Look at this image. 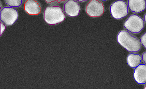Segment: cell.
<instances>
[{
    "instance_id": "obj_1",
    "label": "cell",
    "mask_w": 146,
    "mask_h": 89,
    "mask_svg": "<svg viewBox=\"0 0 146 89\" xmlns=\"http://www.w3.org/2000/svg\"><path fill=\"white\" fill-rule=\"evenodd\" d=\"M117 41L129 52L135 53L141 50V41L128 31H120L117 36Z\"/></svg>"
},
{
    "instance_id": "obj_2",
    "label": "cell",
    "mask_w": 146,
    "mask_h": 89,
    "mask_svg": "<svg viewBox=\"0 0 146 89\" xmlns=\"http://www.w3.org/2000/svg\"><path fill=\"white\" fill-rule=\"evenodd\" d=\"M44 19L49 25H55L63 22L65 19V16L60 6H52L46 8Z\"/></svg>"
},
{
    "instance_id": "obj_3",
    "label": "cell",
    "mask_w": 146,
    "mask_h": 89,
    "mask_svg": "<svg viewBox=\"0 0 146 89\" xmlns=\"http://www.w3.org/2000/svg\"><path fill=\"white\" fill-rule=\"evenodd\" d=\"M124 28L133 33H141L144 27L143 20L136 14H132L124 23Z\"/></svg>"
},
{
    "instance_id": "obj_4",
    "label": "cell",
    "mask_w": 146,
    "mask_h": 89,
    "mask_svg": "<svg viewBox=\"0 0 146 89\" xmlns=\"http://www.w3.org/2000/svg\"><path fill=\"white\" fill-rule=\"evenodd\" d=\"M112 17L115 19H121L129 14V7L123 1H117L112 3L110 7Z\"/></svg>"
},
{
    "instance_id": "obj_5",
    "label": "cell",
    "mask_w": 146,
    "mask_h": 89,
    "mask_svg": "<svg viewBox=\"0 0 146 89\" xmlns=\"http://www.w3.org/2000/svg\"><path fill=\"white\" fill-rule=\"evenodd\" d=\"M85 11L89 17H101L105 11L104 4L100 0H90L86 6Z\"/></svg>"
},
{
    "instance_id": "obj_6",
    "label": "cell",
    "mask_w": 146,
    "mask_h": 89,
    "mask_svg": "<svg viewBox=\"0 0 146 89\" xmlns=\"http://www.w3.org/2000/svg\"><path fill=\"white\" fill-rule=\"evenodd\" d=\"M1 21L7 26H11L18 19V12L11 7H5L1 10Z\"/></svg>"
},
{
    "instance_id": "obj_7",
    "label": "cell",
    "mask_w": 146,
    "mask_h": 89,
    "mask_svg": "<svg viewBox=\"0 0 146 89\" xmlns=\"http://www.w3.org/2000/svg\"><path fill=\"white\" fill-rule=\"evenodd\" d=\"M64 11L69 17H77L81 10V7L75 0H67L64 4Z\"/></svg>"
},
{
    "instance_id": "obj_8",
    "label": "cell",
    "mask_w": 146,
    "mask_h": 89,
    "mask_svg": "<svg viewBox=\"0 0 146 89\" xmlns=\"http://www.w3.org/2000/svg\"><path fill=\"white\" fill-rule=\"evenodd\" d=\"M24 9L30 15H38L41 12V6L36 0H27L24 4Z\"/></svg>"
},
{
    "instance_id": "obj_9",
    "label": "cell",
    "mask_w": 146,
    "mask_h": 89,
    "mask_svg": "<svg viewBox=\"0 0 146 89\" xmlns=\"http://www.w3.org/2000/svg\"><path fill=\"white\" fill-rule=\"evenodd\" d=\"M134 78L138 84H146V64H139L135 68Z\"/></svg>"
},
{
    "instance_id": "obj_10",
    "label": "cell",
    "mask_w": 146,
    "mask_h": 89,
    "mask_svg": "<svg viewBox=\"0 0 146 89\" xmlns=\"http://www.w3.org/2000/svg\"><path fill=\"white\" fill-rule=\"evenodd\" d=\"M127 5L131 11L140 13L146 9V0H127Z\"/></svg>"
},
{
    "instance_id": "obj_11",
    "label": "cell",
    "mask_w": 146,
    "mask_h": 89,
    "mask_svg": "<svg viewBox=\"0 0 146 89\" xmlns=\"http://www.w3.org/2000/svg\"><path fill=\"white\" fill-rule=\"evenodd\" d=\"M142 60L141 56L138 54H129L127 57V63L129 67L136 68L141 64Z\"/></svg>"
},
{
    "instance_id": "obj_12",
    "label": "cell",
    "mask_w": 146,
    "mask_h": 89,
    "mask_svg": "<svg viewBox=\"0 0 146 89\" xmlns=\"http://www.w3.org/2000/svg\"><path fill=\"white\" fill-rule=\"evenodd\" d=\"M23 0H5L6 4L11 7H19L21 5Z\"/></svg>"
},
{
    "instance_id": "obj_13",
    "label": "cell",
    "mask_w": 146,
    "mask_h": 89,
    "mask_svg": "<svg viewBox=\"0 0 146 89\" xmlns=\"http://www.w3.org/2000/svg\"><path fill=\"white\" fill-rule=\"evenodd\" d=\"M66 0H45V2L47 4H51L54 3H63L65 2Z\"/></svg>"
},
{
    "instance_id": "obj_14",
    "label": "cell",
    "mask_w": 146,
    "mask_h": 89,
    "mask_svg": "<svg viewBox=\"0 0 146 89\" xmlns=\"http://www.w3.org/2000/svg\"><path fill=\"white\" fill-rule=\"evenodd\" d=\"M140 41L146 49V32L141 36Z\"/></svg>"
},
{
    "instance_id": "obj_15",
    "label": "cell",
    "mask_w": 146,
    "mask_h": 89,
    "mask_svg": "<svg viewBox=\"0 0 146 89\" xmlns=\"http://www.w3.org/2000/svg\"><path fill=\"white\" fill-rule=\"evenodd\" d=\"M5 26L1 22V35H2V33H3L4 31H5Z\"/></svg>"
},
{
    "instance_id": "obj_16",
    "label": "cell",
    "mask_w": 146,
    "mask_h": 89,
    "mask_svg": "<svg viewBox=\"0 0 146 89\" xmlns=\"http://www.w3.org/2000/svg\"><path fill=\"white\" fill-rule=\"evenodd\" d=\"M142 60L143 63L146 64V52H145L142 55Z\"/></svg>"
},
{
    "instance_id": "obj_17",
    "label": "cell",
    "mask_w": 146,
    "mask_h": 89,
    "mask_svg": "<svg viewBox=\"0 0 146 89\" xmlns=\"http://www.w3.org/2000/svg\"><path fill=\"white\" fill-rule=\"evenodd\" d=\"M77 1H78L79 2H85L86 1H87L88 0H76Z\"/></svg>"
},
{
    "instance_id": "obj_18",
    "label": "cell",
    "mask_w": 146,
    "mask_h": 89,
    "mask_svg": "<svg viewBox=\"0 0 146 89\" xmlns=\"http://www.w3.org/2000/svg\"><path fill=\"white\" fill-rule=\"evenodd\" d=\"M143 18H144V21H145V22L146 23V14H145V16H144V17H143Z\"/></svg>"
},
{
    "instance_id": "obj_19",
    "label": "cell",
    "mask_w": 146,
    "mask_h": 89,
    "mask_svg": "<svg viewBox=\"0 0 146 89\" xmlns=\"http://www.w3.org/2000/svg\"><path fill=\"white\" fill-rule=\"evenodd\" d=\"M144 89H146V86H145L144 87Z\"/></svg>"
},
{
    "instance_id": "obj_20",
    "label": "cell",
    "mask_w": 146,
    "mask_h": 89,
    "mask_svg": "<svg viewBox=\"0 0 146 89\" xmlns=\"http://www.w3.org/2000/svg\"><path fill=\"white\" fill-rule=\"evenodd\" d=\"M102 1H107V0H102Z\"/></svg>"
}]
</instances>
